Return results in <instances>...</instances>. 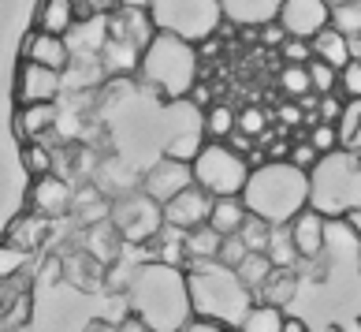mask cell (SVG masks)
<instances>
[{"mask_svg":"<svg viewBox=\"0 0 361 332\" xmlns=\"http://www.w3.org/2000/svg\"><path fill=\"white\" fill-rule=\"evenodd\" d=\"M123 291H127L130 314L149 321L157 332H183V325L194 317L186 269H171V265H160V261L130 265Z\"/></svg>","mask_w":361,"mask_h":332,"instance_id":"1","label":"cell"},{"mask_svg":"<svg viewBox=\"0 0 361 332\" xmlns=\"http://www.w3.org/2000/svg\"><path fill=\"white\" fill-rule=\"evenodd\" d=\"M243 202L253 217L269 220L272 228L287 224L310 209V172L294 168L290 161H261L253 165Z\"/></svg>","mask_w":361,"mask_h":332,"instance_id":"2","label":"cell"},{"mask_svg":"<svg viewBox=\"0 0 361 332\" xmlns=\"http://www.w3.org/2000/svg\"><path fill=\"white\" fill-rule=\"evenodd\" d=\"M186 280H190L194 317H202V321L238 328L253 307L250 302L253 291L238 280L235 269H224L220 261H194L186 269Z\"/></svg>","mask_w":361,"mask_h":332,"instance_id":"3","label":"cell"},{"mask_svg":"<svg viewBox=\"0 0 361 332\" xmlns=\"http://www.w3.org/2000/svg\"><path fill=\"white\" fill-rule=\"evenodd\" d=\"M138 78L168 105L190 97L197 86V45L183 42L176 34H157L142 49Z\"/></svg>","mask_w":361,"mask_h":332,"instance_id":"4","label":"cell"},{"mask_svg":"<svg viewBox=\"0 0 361 332\" xmlns=\"http://www.w3.org/2000/svg\"><path fill=\"white\" fill-rule=\"evenodd\" d=\"M310 206L328 220H343L361 209V153L336 150L310 172Z\"/></svg>","mask_w":361,"mask_h":332,"instance_id":"5","label":"cell"},{"mask_svg":"<svg viewBox=\"0 0 361 332\" xmlns=\"http://www.w3.org/2000/svg\"><path fill=\"white\" fill-rule=\"evenodd\" d=\"M149 16L160 34H176L190 45H205L224 23L220 0H153Z\"/></svg>","mask_w":361,"mask_h":332,"instance_id":"6","label":"cell"},{"mask_svg":"<svg viewBox=\"0 0 361 332\" xmlns=\"http://www.w3.org/2000/svg\"><path fill=\"white\" fill-rule=\"evenodd\" d=\"M253 165L243 153H235L227 142H209L194 161V183L212 198H243Z\"/></svg>","mask_w":361,"mask_h":332,"instance_id":"7","label":"cell"},{"mask_svg":"<svg viewBox=\"0 0 361 332\" xmlns=\"http://www.w3.org/2000/svg\"><path fill=\"white\" fill-rule=\"evenodd\" d=\"M112 228L123 235L127 247H149L153 239L164 232V206L153 202L145 191H135V194H119L112 202Z\"/></svg>","mask_w":361,"mask_h":332,"instance_id":"8","label":"cell"},{"mask_svg":"<svg viewBox=\"0 0 361 332\" xmlns=\"http://www.w3.org/2000/svg\"><path fill=\"white\" fill-rule=\"evenodd\" d=\"M276 23L287 30V37L313 42L320 30H328V26H331V4H328V0H283Z\"/></svg>","mask_w":361,"mask_h":332,"instance_id":"9","label":"cell"},{"mask_svg":"<svg viewBox=\"0 0 361 332\" xmlns=\"http://www.w3.org/2000/svg\"><path fill=\"white\" fill-rule=\"evenodd\" d=\"M190 187H194V165L171 161V157H160V161L149 165V172L142 176V191L160 206L176 202V198L183 191H190Z\"/></svg>","mask_w":361,"mask_h":332,"instance_id":"10","label":"cell"},{"mask_svg":"<svg viewBox=\"0 0 361 332\" xmlns=\"http://www.w3.org/2000/svg\"><path fill=\"white\" fill-rule=\"evenodd\" d=\"M26 209H34L37 217L56 220L63 213H75V187L63 176H42L30 179V191H26Z\"/></svg>","mask_w":361,"mask_h":332,"instance_id":"11","label":"cell"},{"mask_svg":"<svg viewBox=\"0 0 361 332\" xmlns=\"http://www.w3.org/2000/svg\"><path fill=\"white\" fill-rule=\"evenodd\" d=\"M63 94V75L49 71L42 64L23 60L16 68V86H11V97L16 105H37V101H56Z\"/></svg>","mask_w":361,"mask_h":332,"instance_id":"12","label":"cell"},{"mask_svg":"<svg viewBox=\"0 0 361 332\" xmlns=\"http://www.w3.org/2000/svg\"><path fill=\"white\" fill-rule=\"evenodd\" d=\"M30 60V64H42L49 71H68L71 68V49H68V37H56V34H42V30H26L23 34V45H19V64Z\"/></svg>","mask_w":361,"mask_h":332,"instance_id":"13","label":"cell"},{"mask_svg":"<svg viewBox=\"0 0 361 332\" xmlns=\"http://www.w3.org/2000/svg\"><path fill=\"white\" fill-rule=\"evenodd\" d=\"M56 124H60V105H56V101L16 105V112H11V131H16L19 146L52 135V131H56Z\"/></svg>","mask_w":361,"mask_h":332,"instance_id":"14","label":"cell"},{"mask_svg":"<svg viewBox=\"0 0 361 332\" xmlns=\"http://www.w3.org/2000/svg\"><path fill=\"white\" fill-rule=\"evenodd\" d=\"M212 198L209 191H202L194 183L190 191H183L176 202H168L164 206V224H171V228H183V232H194V228H202V224H209V213H212Z\"/></svg>","mask_w":361,"mask_h":332,"instance_id":"15","label":"cell"},{"mask_svg":"<svg viewBox=\"0 0 361 332\" xmlns=\"http://www.w3.org/2000/svg\"><path fill=\"white\" fill-rule=\"evenodd\" d=\"M287 228H290V239H294V247H298L302 258L313 261V258L324 254V247H328V228H331V224H328V217H320L313 206L305 209V213L294 217Z\"/></svg>","mask_w":361,"mask_h":332,"instance_id":"16","label":"cell"},{"mask_svg":"<svg viewBox=\"0 0 361 332\" xmlns=\"http://www.w3.org/2000/svg\"><path fill=\"white\" fill-rule=\"evenodd\" d=\"M109 42V16L97 11L90 19H78L75 30L68 34V49L71 60H101V49Z\"/></svg>","mask_w":361,"mask_h":332,"instance_id":"17","label":"cell"},{"mask_svg":"<svg viewBox=\"0 0 361 332\" xmlns=\"http://www.w3.org/2000/svg\"><path fill=\"white\" fill-rule=\"evenodd\" d=\"M279 8H283V0H220L224 23H231V26H253V30L276 23L279 19Z\"/></svg>","mask_w":361,"mask_h":332,"instance_id":"18","label":"cell"},{"mask_svg":"<svg viewBox=\"0 0 361 332\" xmlns=\"http://www.w3.org/2000/svg\"><path fill=\"white\" fill-rule=\"evenodd\" d=\"M109 34H112V37H127L130 45L145 49V45H149L153 37L160 34V30L153 26V16H149V11H135V8H116L112 16H109Z\"/></svg>","mask_w":361,"mask_h":332,"instance_id":"19","label":"cell"},{"mask_svg":"<svg viewBox=\"0 0 361 332\" xmlns=\"http://www.w3.org/2000/svg\"><path fill=\"white\" fill-rule=\"evenodd\" d=\"M78 23V8L75 0H37L34 8V30L42 34H56V37H68Z\"/></svg>","mask_w":361,"mask_h":332,"instance_id":"20","label":"cell"},{"mask_svg":"<svg viewBox=\"0 0 361 332\" xmlns=\"http://www.w3.org/2000/svg\"><path fill=\"white\" fill-rule=\"evenodd\" d=\"M45 217H37L34 209H26V213H19V217H11L8 220V228H4V243H11V247H19L23 254H30V250H37L45 243Z\"/></svg>","mask_w":361,"mask_h":332,"instance_id":"21","label":"cell"},{"mask_svg":"<svg viewBox=\"0 0 361 332\" xmlns=\"http://www.w3.org/2000/svg\"><path fill=\"white\" fill-rule=\"evenodd\" d=\"M138 64H142V49L130 45L127 37H112L109 34V42H104V49H101V68L109 71V78L135 75Z\"/></svg>","mask_w":361,"mask_h":332,"instance_id":"22","label":"cell"},{"mask_svg":"<svg viewBox=\"0 0 361 332\" xmlns=\"http://www.w3.org/2000/svg\"><path fill=\"white\" fill-rule=\"evenodd\" d=\"M123 235H119L112 228V220H104V224H90L86 228V250H90V258L93 261H101V265H112L123 258Z\"/></svg>","mask_w":361,"mask_h":332,"instance_id":"23","label":"cell"},{"mask_svg":"<svg viewBox=\"0 0 361 332\" xmlns=\"http://www.w3.org/2000/svg\"><path fill=\"white\" fill-rule=\"evenodd\" d=\"M149 261L171 265V269H186L190 265V258H186V232L164 224V232L149 243Z\"/></svg>","mask_w":361,"mask_h":332,"instance_id":"24","label":"cell"},{"mask_svg":"<svg viewBox=\"0 0 361 332\" xmlns=\"http://www.w3.org/2000/svg\"><path fill=\"white\" fill-rule=\"evenodd\" d=\"M313 57L317 60H324V64H331L336 71H343L346 64L354 60V52H350V37L346 34H339L336 26H328V30H320L317 37H313Z\"/></svg>","mask_w":361,"mask_h":332,"instance_id":"25","label":"cell"},{"mask_svg":"<svg viewBox=\"0 0 361 332\" xmlns=\"http://www.w3.org/2000/svg\"><path fill=\"white\" fill-rule=\"evenodd\" d=\"M246 220H250V209H246L243 198H216V202H212L209 228H212V232H220L224 239H227V235H238Z\"/></svg>","mask_w":361,"mask_h":332,"instance_id":"26","label":"cell"},{"mask_svg":"<svg viewBox=\"0 0 361 332\" xmlns=\"http://www.w3.org/2000/svg\"><path fill=\"white\" fill-rule=\"evenodd\" d=\"M202 131H205V138L209 142H227L238 131V109H231V105H209L205 116H202Z\"/></svg>","mask_w":361,"mask_h":332,"instance_id":"27","label":"cell"},{"mask_svg":"<svg viewBox=\"0 0 361 332\" xmlns=\"http://www.w3.org/2000/svg\"><path fill=\"white\" fill-rule=\"evenodd\" d=\"M19 161H23V172L30 179H42V176H52V172H56V153H52V146H45V142L19 146Z\"/></svg>","mask_w":361,"mask_h":332,"instance_id":"28","label":"cell"},{"mask_svg":"<svg viewBox=\"0 0 361 332\" xmlns=\"http://www.w3.org/2000/svg\"><path fill=\"white\" fill-rule=\"evenodd\" d=\"M220 243H224V235L212 232L209 224H202V228L186 232V258H190V265L194 261H216ZM190 265H186V269H190Z\"/></svg>","mask_w":361,"mask_h":332,"instance_id":"29","label":"cell"},{"mask_svg":"<svg viewBox=\"0 0 361 332\" xmlns=\"http://www.w3.org/2000/svg\"><path fill=\"white\" fill-rule=\"evenodd\" d=\"M283 321L287 314L279 307H269V302H253L250 314L243 317V325H238L235 332H283Z\"/></svg>","mask_w":361,"mask_h":332,"instance_id":"30","label":"cell"},{"mask_svg":"<svg viewBox=\"0 0 361 332\" xmlns=\"http://www.w3.org/2000/svg\"><path fill=\"white\" fill-rule=\"evenodd\" d=\"M294 287H298V280H294V269H276V273L269 276V284L257 291V302H269V307L283 310L287 302L294 299Z\"/></svg>","mask_w":361,"mask_h":332,"instance_id":"31","label":"cell"},{"mask_svg":"<svg viewBox=\"0 0 361 332\" xmlns=\"http://www.w3.org/2000/svg\"><path fill=\"white\" fill-rule=\"evenodd\" d=\"M205 146H209L205 131H183V135H176V138L164 146V157H171V161H183V165H194L197 157H202Z\"/></svg>","mask_w":361,"mask_h":332,"instance_id":"32","label":"cell"},{"mask_svg":"<svg viewBox=\"0 0 361 332\" xmlns=\"http://www.w3.org/2000/svg\"><path fill=\"white\" fill-rule=\"evenodd\" d=\"M109 78V71L101 68V60H71V68L63 71V90H90Z\"/></svg>","mask_w":361,"mask_h":332,"instance_id":"33","label":"cell"},{"mask_svg":"<svg viewBox=\"0 0 361 332\" xmlns=\"http://www.w3.org/2000/svg\"><path fill=\"white\" fill-rule=\"evenodd\" d=\"M279 94L290 97V101H302L313 94V83H310V64H283L279 68Z\"/></svg>","mask_w":361,"mask_h":332,"instance_id":"34","label":"cell"},{"mask_svg":"<svg viewBox=\"0 0 361 332\" xmlns=\"http://www.w3.org/2000/svg\"><path fill=\"white\" fill-rule=\"evenodd\" d=\"M272 273H276V265L269 261V254H246V261L235 269V276L253 291V295H257V291L269 284V276H272Z\"/></svg>","mask_w":361,"mask_h":332,"instance_id":"35","label":"cell"},{"mask_svg":"<svg viewBox=\"0 0 361 332\" xmlns=\"http://www.w3.org/2000/svg\"><path fill=\"white\" fill-rule=\"evenodd\" d=\"M269 261L276 269H294V265L302 261L298 247H294L290 239V228H272V239H269Z\"/></svg>","mask_w":361,"mask_h":332,"instance_id":"36","label":"cell"},{"mask_svg":"<svg viewBox=\"0 0 361 332\" xmlns=\"http://www.w3.org/2000/svg\"><path fill=\"white\" fill-rule=\"evenodd\" d=\"M269 124H272V116L264 112L261 105H246V109H238V135L261 142L264 135H269Z\"/></svg>","mask_w":361,"mask_h":332,"instance_id":"37","label":"cell"},{"mask_svg":"<svg viewBox=\"0 0 361 332\" xmlns=\"http://www.w3.org/2000/svg\"><path fill=\"white\" fill-rule=\"evenodd\" d=\"M243 243H246V250L250 254H269V239H272V224L269 220H261V217H253L250 213V220L243 224Z\"/></svg>","mask_w":361,"mask_h":332,"instance_id":"38","label":"cell"},{"mask_svg":"<svg viewBox=\"0 0 361 332\" xmlns=\"http://www.w3.org/2000/svg\"><path fill=\"white\" fill-rule=\"evenodd\" d=\"M310 83H313V94L317 97H328V94H339V71L324 60H310Z\"/></svg>","mask_w":361,"mask_h":332,"instance_id":"39","label":"cell"},{"mask_svg":"<svg viewBox=\"0 0 361 332\" xmlns=\"http://www.w3.org/2000/svg\"><path fill=\"white\" fill-rule=\"evenodd\" d=\"M339 138H343V150L361 153V101H346V116L339 124Z\"/></svg>","mask_w":361,"mask_h":332,"instance_id":"40","label":"cell"},{"mask_svg":"<svg viewBox=\"0 0 361 332\" xmlns=\"http://www.w3.org/2000/svg\"><path fill=\"white\" fill-rule=\"evenodd\" d=\"M331 26H336L339 34H346L350 42H354V37H361V0H357V4L331 8Z\"/></svg>","mask_w":361,"mask_h":332,"instance_id":"41","label":"cell"},{"mask_svg":"<svg viewBox=\"0 0 361 332\" xmlns=\"http://www.w3.org/2000/svg\"><path fill=\"white\" fill-rule=\"evenodd\" d=\"M310 146H313L320 157H328V153L343 150L339 127H336V124H313V127H310Z\"/></svg>","mask_w":361,"mask_h":332,"instance_id":"42","label":"cell"},{"mask_svg":"<svg viewBox=\"0 0 361 332\" xmlns=\"http://www.w3.org/2000/svg\"><path fill=\"white\" fill-rule=\"evenodd\" d=\"M246 243H243V235H227L224 243H220V254H216V261L224 265V269H238V265L246 261Z\"/></svg>","mask_w":361,"mask_h":332,"instance_id":"43","label":"cell"},{"mask_svg":"<svg viewBox=\"0 0 361 332\" xmlns=\"http://www.w3.org/2000/svg\"><path fill=\"white\" fill-rule=\"evenodd\" d=\"M23 265H26V254H23V250L0 239V280H11V276H19Z\"/></svg>","mask_w":361,"mask_h":332,"instance_id":"44","label":"cell"},{"mask_svg":"<svg viewBox=\"0 0 361 332\" xmlns=\"http://www.w3.org/2000/svg\"><path fill=\"white\" fill-rule=\"evenodd\" d=\"M343 116H346V97L343 94H328V97H320L317 101V119L320 124H343Z\"/></svg>","mask_w":361,"mask_h":332,"instance_id":"45","label":"cell"},{"mask_svg":"<svg viewBox=\"0 0 361 332\" xmlns=\"http://www.w3.org/2000/svg\"><path fill=\"white\" fill-rule=\"evenodd\" d=\"M339 94L346 101H361V60H350L339 71Z\"/></svg>","mask_w":361,"mask_h":332,"instance_id":"46","label":"cell"},{"mask_svg":"<svg viewBox=\"0 0 361 332\" xmlns=\"http://www.w3.org/2000/svg\"><path fill=\"white\" fill-rule=\"evenodd\" d=\"M279 57H283V64H310L313 60V45L310 42H302V37H287L283 49H279Z\"/></svg>","mask_w":361,"mask_h":332,"instance_id":"47","label":"cell"},{"mask_svg":"<svg viewBox=\"0 0 361 332\" xmlns=\"http://www.w3.org/2000/svg\"><path fill=\"white\" fill-rule=\"evenodd\" d=\"M290 165H294V168H302V172H313V168L320 165V153L310 146V138L290 146Z\"/></svg>","mask_w":361,"mask_h":332,"instance_id":"48","label":"cell"},{"mask_svg":"<svg viewBox=\"0 0 361 332\" xmlns=\"http://www.w3.org/2000/svg\"><path fill=\"white\" fill-rule=\"evenodd\" d=\"M276 116H279V127H298V124H305V119H310V116L302 112V101H290V97L279 105Z\"/></svg>","mask_w":361,"mask_h":332,"instance_id":"49","label":"cell"},{"mask_svg":"<svg viewBox=\"0 0 361 332\" xmlns=\"http://www.w3.org/2000/svg\"><path fill=\"white\" fill-rule=\"evenodd\" d=\"M261 42H264V45H272V49H283L287 30H283L279 23H269V26H261Z\"/></svg>","mask_w":361,"mask_h":332,"instance_id":"50","label":"cell"},{"mask_svg":"<svg viewBox=\"0 0 361 332\" xmlns=\"http://www.w3.org/2000/svg\"><path fill=\"white\" fill-rule=\"evenodd\" d=\"M116 332H157L149 321H142V317H135V314H127L123 321L116 325Z\"/></svg>","mask_w":361,"mask_h":332,"instance_id":"51","label":"cell"},{"mask_svg":"<svg viewBox=\"0 0 361 332\" xmlns=\"http://www.w3.org/2000/svg\"><path fill=\"white\" fill-rule=\"evenodd\" d=\"M227 146H231V150H235V153H243V157H246V161H250V150H253V138H246V135H238V131H235V135H231V138H227Z\"/></svg>","mask_w":361,"mask_h":332,"instance_id":"52","label":"cell"},{"mask_svg":"<svg viewBox=\"0 0 361 332\" xmlns=\"http://www.w3.org/2000/svg\"><path fill=\"white\" fill-rule=\"evenodd\" d=\"M343 224H346V228L354 232V239H357V243H361V209H350V213L343 217Z\"/></svg>","mask_w":361,"mask_h":332,"instance_id":"53","label":"cell"},{"mask_svg":"<svg viewBox=\"0 0 361 332\" xmlns=\"http://www.w3.org/2000/svg\"><path fill=\"white\" fill-rule=\"evenodd\" d=\"M26 317H30V299L23 295V299H19V307H16V321H11V325H23Z\"/></svg>","mask_w":361,"mask_h":332,"instance_id":"54","label":"cell"},{"mask_svg":"<svg viewBox=\"0 0 361 332\" xmlns=\"http://www.w3.org/2000/svg\"><path fill=\"white\" fill-rule=\"evenodd\" d=\"M194 105H202V112L209 109V86H194V94H190Z\"/></svg>","mask_w":361,"mask_h":332,"instance_id":"55","label":"cell"},{"mask_svg":"<svg viewBox=\"0 0 361 332\" xmlns=\"http://www.w3.org/2000/svg\"><path fill=\"white\" fill-rule=\"evenodd\" d=\"M283 332H310V325H305L302 317H287V321H283Z\"/></svg>","mask_w":361,"mask_h":332,"instance_id":"56","label":"cell"},{"mask_svg":"<svg viewBox=\"0 0 361 332\" xmlns=\"http://www.w3.org/2000/svg\"><path fill=\"white\" fill-rule=\"evenodd\" d=\"M153 0H119V8H135V11H149Z\"/></svg>","mask_w":361,"mask_h":332,"instance_id":"57","label":"cell"},{"mask_svg":"<svg viewBox=\"0 0 361 332\" xmlns=\"http://www.w3.org/2000/svg\"><path fill=\"white\" fill-rule=\"evenodd\" d=\"M86 332H116V325H109V321H101V317H97V321L86 325Z\"/></svg>","mask_w":361,"mask_h":332,"instance_id":"58","label":"cell"},{"mask_svg":"<svg viewBox=\"0 0 361 332\" xmlns=\"http://www.w3.org/2000/svg\"><path fill=\"white\" fill-rule=\"evenodd\" d=\"M343 332H361V317H357V321H354V325H346Z\"/></svg>","mask_w":361,"mask_h":332,"instance_id":"59","label":"cell"},{"mask_svg":"<svg viewBox=\"0 0 361 332\" xmlns=\"http://www.w3.org/2000/svg\"><path fill=\"white\" fill-rule=\"evenodd\" d=\"M331 8H339V4H357V0H328Z\"/></svg>","mask_w":361,"mask_h":332,"instance_id":"60","label":"cell"}]
</instances>
